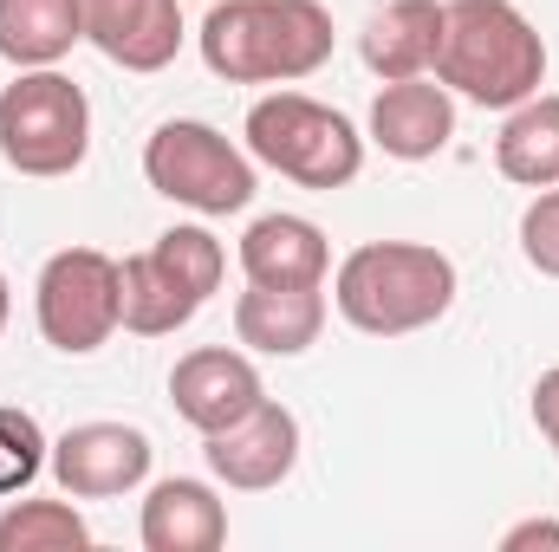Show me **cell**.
Masks as SVG:
<instances>
[{"instance_id": "obj_22", "label": "cell", "mask_w": 559, "mask_h": 552, "mask_svg": "<svg viewBox=\"0 0 559 552\" xmlns=\"http://www.w3.org/2000/svg\"><path fill=\"white\" fill-rule=\"evenodd\" d=\"M521 254H527L540 274L559 279V182L527 202V215H521Z\"/></svg>"}, {"instance_id": "obj_23", "label": "cell", "mask_w": 559, "mask_h": 552, "mask_svg": "<svg viewBox=\"0 0 559 552\" xmlns=\"http://www.w3.org/2000/svg\"><path fill=\"white\" fill-rule=\"evenodd\" d=\"M534 422H540V435L559 448V371H547V377L534 384Z\"/></svg>"}, {"instance_id": "obj_4", "label": "cell", "mask_w": 559, "mask_h": 552, "mask_svg": "<svg viewBox=\"0 0 559 552\" xmlns=\"http://www.w3.org/2000/svg\"><path fill=\"white\" fill-rule=\"evenodd\" d=\"M222 274H228V254L209 228H169L156 235L143 254L118 261V279H124V332L138 338H169L182 332L209 292H222Z\"/></svg>"}, {"instance_id": "obj_19", "label": "cell", "mask_w": 559, "mask_h": 552, "mask_svg": "<svg viewBox=\"0 0 559 552\" xmlns=\"http://www.w3.org/2000/svg\"><path fill=\"white\" fill-rule=\"evenodd\" d=\"M495 163L521 189H554L559 182V98L534 92L527 105H514L501 137H495Z\"/></svg>"}, {"instance_id": "obj_15", "label": "cell", "mask_w": 559, "mask_h": 552, "mask_svg": "<svg viewBox=\"0 0 559 552\" xmlns=\"http://www.w3.org/2000/svg\"><path fill=\"white\" fill-rule=\"evenodd\" d=\"M332 248L325 228L306 215H261L241 235V274L254 286H325Z\"/></svg>"}, {"instance_id": "obj_18", "label": "cell", "mask_w": 559, "mask_h": 552, "mask_svg": "<svg viewBox=\"0 0 559 552\" xmlns=\"http://www.w3.org/2000/svg\"><path fill=\"white\" fill-rule=\"evenodd\" d=\"M79 0H0V59L33 72L59 65L79 46Z\"/></svg>"}, {"instance_id": "obj_25", "label": "cell", "mask_w": 559, "mask_h": 552, "mask_svg": "<svg viewBox=\"0 0 559 552\" xmlns=\"http://www.w3.org/2000/svg\"><path fill=\"white\" fill-rule=\"evenodd\" d=\"M7 312H13V292H7V274H0V332H7Z\"/></svg>"}, {"instance_id": "obj_9", "label": "cell", "mask_w": 559, "mask_h": 552, "mask_svg": "<svg viewBox=\"0 0 559 552\" xmlns=\"http://www.w3.org/2000/svg\"><path fill=\"white\" fill-rule=\"evenodd\" d=\"M150 455H156L150 435L131 429V422H79L52 442L46 468L59 475V488L72 501H118V494L143 488Z\"/></svg>"}, {"instance_id": "obj_16", "label": "cell", "mask_w": 559, "mask_h": 552, "mask_svg": "<svg viewBox=\"0 0 559 552\" xmlns=\"http://www.w3.org/2000/svg\"><path fill=\"white\" fill-rule=\"evenodd\" d=\"M228 540V507L215 501L209 481L169 475L143 501V547L150 552H215Z\"/></svg>"}, {"instance_id": "obj_1", "label": "cell", "mask_w": 559, "mask_h": 552, "mask_svg": "<svg viewBox=\"0 0 559 552\" xmlns=\"http://www.w3.org/2000/svg\"><path fill=\"white\" fill-rule=\"evenodd\" d=\"M436 79L481 111H514L547 79V39L514 0H442Z\"/></svg>"}, {"instance_id": "obj_24", "label": "cell", "mask_w": 559, "mask_h": 552, "mask_svg": "<svg viewBox=\"0 0 559 552\" xmlns=\"http://www.w3.org/2000/svg\"><path fill=\"white\" fill-rule=\"evenodd\" d=\"M501 547H508V552H521V547H559V520H521Z\"/></svg>"}, {"instance_id": "obj_17", "label": "cell", "mask_w": 559, "mask_h": 552, "mask_svg": "<svg viewBox=\"0 0 559 552\" xmlns=\"http://www.w3.org/2000/svg\"><path fill=\"white\" fill-rule=\"evenodd\" d=\"M365 65L391 85V79H423L436 72V52H442V0H391L371 13L365 39H358Z\"/></svg>"}, {"instance_id": "obj_11", "label": "cell", "mask_w": 559, "mask_h": 552, "mask_svg": "<svg viewBox=\"0 0 559 552\" xmlns=\"http://www.w3.org/2000/svg\"><path fill=\"white\" fill-rule=\"evenodd\" d=\"M79 33L124 72H163L182 52V0H79Z\"/></svg>"}, {"instance_id": "obj_3", "label": "cell", "mask_w": 559, "mask_h": 552, "mask_svg": "<svg viewBox=\"0 0 559 552\" xmlns=\"http://www.w3.org/2000/svg\"><path fill=\"white\" fill-rule=\"evenodd\" d=\"M332 299L345 325L371 338H404V332L436 325L455 305V261L423 241H365L338 261Z\"/></svg>"}, {"instance_id": "obj_5", "label": "cell", "mask_w": 559, "mask_h": 552, "mask_svg": "<svg viewBox=\"0 0 559 552\" xmlns=\"http://www.w3.org/2000/svg\"><path fill=\"white\" fill-rule=\"evenodd\" d=\"M248 149L293 176L299 189H345L365 169V137L345 111L306 98V92H274L248 111Z\"/></svg>"}, {"instance_id": "obj_2", "label": "cell", "mask_w": 559, "mask_h": 552, "mask_svg": "<svg viewBox=\"0 0 559 552\" xmlns=\"http://www.w3.org/2000/svg\"><path fill=\"white\" fill-rule=\"evenodd\" d=\"M195 39L228 85H299L332 59V13L319 0H222Z\"/></svg>"}, {"instance_id": "obj_13", "label": "cell", "mask_w": 559, "mask_h": 552, "mask_svg": "<svg viewBox=\"0 0 559 552\" xmlns=\"http://www.w3.org/2000/svg\"><path fill=\"white\" fill-rule=\"evenodd\" d=\"M455 137V98L442 79H391L371 105V143L397 163H429Z\"/></svg>"}, {"instance_id": "obj_7", "label": "cell", "mask_w": 559, "mask_h": 552, "mask_svg": "<svg viewBox=\"0 0 559 552\" xmlns=\"http://www.w3.org/2000/svg\"><path fill=\"white\" fill-rule=\"evenodd\" d=\"M143 176L156 195L195 215H241L254 202V163L202 118H169L143 143Z\"/></svg>"}, {"instance_id": "obj_8", "label": "cell", "mask_w": 559, "mask_h": 552, "mask_svg": "<svg viewBox=\"0 0 559 552\" xmlns=\"http://www.w3.org/2000/svg\"><path fill=\"white\" fill-rule=\"evenodd\" d=\"M39 332L52 351L66 358H92L118 325H124V279L118 261L98 254V248H66L39 267Z\"/></svg>"}, {"instance_id": "obj_21", "label": "cell", "mask_w": 559, "mask_h": 552, "mask_svg": "<svg viewBox=\"0 0 559 552\" xmlns=\"http://www.w3.org/2000/svg\"><path fill=\"white\" fill-rule=\"evenodd\" d=\"M52 442L39 429V416L20 410V404H0V494H26L46 468Z\"/></svg>"}, {"instance_id": "obj_14", "label": "cell", "mask_w": 559, "mask_h": 552, "mask_svg": "<svg viewBox=\"0 0 559 552\" xmlns=\"http://www.w3.org/2000/svg\"><path fill=\"white\" fill-rule=\"evenodd\" d=\"M325 332V292L319 286H254L235 299V338L261 358H299Z\"/></svg>"}, {"instance_id": "obj_6", "label": "cell", "mask_w": 559, "mask_h": 552, "mask_svg": "<svg viewBox=\"0 0 559 552\" xmlns=\"http://www.w3.org/2000/svg\"><path fill=\"white\" fill-rule=\"evenodd\" d=\"M92 149V105L59 65H33L0 92V156L20 176H72Z\"/></svg>"}, {"instance_id": "obj_20", "label": "cell", "mask_w": 559, "mask_h": 552, "mask_svg": "<svg viewBox=\"0 0 559 552\" xmlns=\"http://www.w3.org/2000/svg\"><path fill=\"white\" fill-rule=\"evenodd\" d=\"M92 547V527L66 501H13L0 514V552H79Z\"/></svg>"}, {"instance_id": "obj_10", "label": "cell", "mask_w": 559, "mask_h": 552, "mask_svg": "<svg viewBox=\"0 0 559 552\" xmlns=\"http://www.w3.org/2000/svg\"><path fill=\"white\" fill-rule=\"evenodd\" d=\"M202 455H209L215 481H228V488H241V494L280 488V481L293 475V461H299V416L286 410V404H267V397H261L241 422L202 435Z\"/></svg>"}, {"instance_id": "obj_12", "label": "cell", "mask_w": 559, "mask_h": 552, "mask_svg": "<svg viewBox=\"0 0 559 552\" xmlns=\"http://www.w3.org/2000/svg\"><path fill=\"white\" fill-rule=\"evenodd\" d=\"M261 397H267V391H261L254 358L222 351V345H202V351L176 358V371H169V404H176V416H182L189 429H202V435L241 422Z\"/></svg>"}]
</instances>
